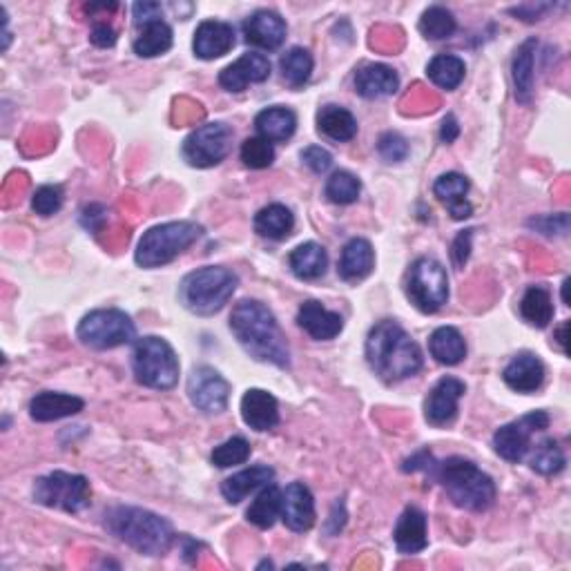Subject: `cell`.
<instances>
[{
	"mask_svg": "<svg viewBox=\"0 0 571 571\" xmlns=\"http://www.w3.org/2000/svg\"><path fill=\"white\" fill-rule=\"evenodd\" d=\"M567 331H569V322H565V324L560 326L558 331H556V342L560 344V348H563L565 355H567Z\"/></svg>",
	"mask_w": 571,
	"mask_h": 571,
	"instance_id": "cell-53",
	"label": "cell"
},
{
	"mask_svg": "<svg viewBox=\"0 0 571 571\" xmlns=\"http://www.w3.org/2000/svg\"><path fill=\"white\" fill-rule=\"evenodd\" d=\"M241 161L246 163L248 168L253 170H264L270 168L275 161V148L273 143L261 139V137H253V139H246L241 143Z\"/></svg>",
	"mask_w": 571,
	"mask_h": 571,
	"instance_id": "cell-43",
	"label": "cell"
},
{
	"mask_svg": "<svg viewBox=\"0 0 571 571\" xmlns=\"http://www.w3.org/2000/svg\"><path fill=\"white\" fill-rule=\"evenodd\" d=\"M297 324L302 326L304 331L313 337V340L328 342V340H335V337L342 333L344 319L340 313L328 311L322 302L308 299V302L299 306Z\"/></svg>",
	"mask_w": 571,
	"mask_h": 571,
	"instance_id": "cell-19",
	"label": "cell"
},
{
	"mask_svg": "<svg viewBox=\"0 0 571 571\" xmlns=\"http://www.w3.org/2000/svg\"><path fill=\"white\" fill-rule=\"evenodd\" d=\"M464 74H467V67L464 61L453 54H438L431 58V63L427 67V76L440 87V90H456V87L464 81Z\"/></svg>",
	"mask_w": 571,
	"mask_h": 571,
	"instance_id": "cell-37",
	"label": "cell"
},
{
	"mask_svg": "<svg viewBox=\"0 0 571 571\" xmlns=\"http://www.w3.org/2000/svg\"><path fill=\"white\" fill-rule=\"evenodd\" d=\"M203 237V228L195 221H168L143 232L134 259L143 268H161L197 244Z\"/></svg>",
	"mask_w": 571,
	"mask_h": 571,
	"instance_id": "cell-6",
	"label": "cell"
},
{
	"mask_svg": "<svg viewBox=\"0 0 571 571\" xmlns=\"http://www.w3.org/2000/svg\"><path fill=\"white\" fill-rule=\"evenodd\" d=\"M469 179L458 172H447L433 183V195L449 208L451 217L456 221L469 219L473 215V206L467 201Z\"/></svg>",
	"mask_w": 571,
	"mask_h": 571,
	"instance_id": "cell-25",
	"label": "cell"
},
{
	"mask_svg": "<svg viewBox=\"0 0 571 571\" xmlns=\"http://www.w3.org/2000/svg\"><path fill=\"white\" fill-rule=\"evenodd\" d=\"M571 284V279H565V284H563V302L569 306V295H567V288Z\"/></svg>",
	"mask_w": 571,
	"mask_h": 571,
	"instance_id": "cell-54",
	"label": "cell"
},
{
	"mask_svg": "<svg viewBox=\"0 0 571 571\" xmlns=\"http://www.w3.org/2000/svg\"><path fill=\"white\" fill-rule=\"evenodd\" d=\"M460 137V125L456 121V116L453 114H447L444 116V121H442V128H440V139L442 143H453Z\"/></svg>",
	"mask_w": 571,
	"mask_h": 571,
	"instance_id": "cell-51",
	"label": "cell"
},
{
	"mask_svg": "<svg viewBox=\"0 0 571 571\" xmlns=\"http://www.w3.org/2000/svg\"><path fill=\"white\" fill-rule=\"evenodd\" d=\"M467 393V384L458 377H442L433 386L427 402H424V418L431 427H449L458 415V402Z\"/></svg>",
	"mask_w": 571,
	"mask_h": 571,
	"instance_id": "cell-14",
	"label": "cell"
},
{
	"mask_svg": "<svg viewBox=\"0 0 571 571\" xmlns=\"http://www.w3.org/2000/svg\"><path fill=\"white\" fill-rule=\"evenodd\" d=\"M76 335L85 346L96 348V351H108V348L134 342L137 326H134L132 317L119 308H101V311H92L81 319Z\"/></svg>",
	"mask_w": 571,
	"mask_h": 571,
	"instance_id": "cell-10",
	"label": "cell"
},
{
	"mask_svg": "<svg viewBox=\"0 0 571 571\" xmlns=\"http://www.w3.org/2000/svg\"><path fill=\"white\" fill-rule=\"evenodd\" d=\"M284 525L290 531L304 534L315 525V500L313 493L302 482H293L282 491V516Z\"/></svg>",
	"mask_w": 571,
	"mask_h": 571,
	"instance_id": "cell-15",
	"label": "cell"
},
{
	"mask_svg": "<svg viewBox=\"0 0 571 571\" xmlns=\"http://www.w3.org/2000/svg\"><path fill=\"white\" fill-rule=\"evenodd\" d=\"M527 226L536 228L540 235H545V237H565L569 232V215L567 212H560V215L536 217V219H529Z\"/></svg>",
	"mask_w": 571,
	"mask_h": 571,
	"instance_id": "cell-46",
	"label": "cell"
},
{
	"mask_svg": "<svg viewBox=\"0 0 571 571\" xmlns=\"http://www.w3.org/2000/svg\"><path fill=\"white\" fill-rule=\"evenodd\" d=\"M134 380L157 391H170L179 382V357L174 348L157 335L141 337L132 353Z\"/></svg>",
	"mask_w": 571,
	"mask_h": 571,
	"instance_id": "cell-7",
	"label": "cell"
},
{
	"mask_svg": "<svg viewBox=\"0 0 571 571\" xmlns=\"http://www.w3.org/2000/svg\"><path fill=\"white\" fill-rule=\"evenodd\" d=\"M377 152H380L384 161L400 163L409 157V143L398 132H384L380 141H377Z\"/></svg>",
	"mask_w": 571,
	"mask_h": 571,
	"instance_id": "cell-45",
	"label": "cell"
},
{
	"mask_svg": "<svg viewBox=\"0 0 571 571\" xmlns=\"http://www.w3.org/2000/svg\"><path fill=\"white\" fill-rule=\"evenodd\" d=\"M132 14H134V23L139 27L154 23V21H161L163 18V7L159 3H150V0H143V3H137L132 7Z\"/></svg>",
	"mask_w": 571,
	"mask_h": 571,
	"instance_id": "cell-49",
	"label": "cell"
},
{
	"mask_svg": "<svg viewBox=\"0 0 571 571\" xmlns=\"http://www.w3.org/2000/svg\"><path fill=\"white\" fill-rule=\"evenodd\" d=\"M302 161L311 168L315 174H324L333 166V154L324 150L322 145H311L302 152Z\"/></svg>",
	"mask_w": 571,
	"mask_h": 571,
	"instance_id": "cell-47",
	"label": "cell"
},
{
	"mask_svg": "<svg viewBox=\"0 0 571 571\" xmlns=\"http://www.w3.org/2000/svg\"><path fill=\"white\" fill-rule=\"evenodd\" d=\"M549 427V415L545 411H534L522 415L520 420L509 422L493 433V449L498 456L507 462L518 464L525 460L531 449V438L538 431H545Z\"/></svg>",
	"mask_w": 571,
	"mask_h": 571,
	"instance_id": "cell-12",
	"label": "cell"
},
{
	"mask_svg": "<svg viewBox=\"0 0 571 571\" xmlns=\"http://www.w3.org/2000/svg\"><path fill=\"white\" fill-rule=\"evenodd\" d=\"M362 183L355 174L346 170H337L326 181V197L331 199L337 206H348V203H355L360 199Z\"/></svg>",
	"mask_w": 571,
	"mask_h": 571,
	"instance_id": "cell-40",
	"label": "cell"
},
{
	"mask_svg": "<svg viewBox=\"0 0 571 571\" xmlns=\"http://www.w3.org/2000/svg\"><path fill=\"white\" fill-rule=\"evenodd\" d=\"M317 130L331 141L346 143L357 134V121L342 105H324L317 114Z\"/></svg>",
	"mask_w": 571,
	"mask_h": 571,
	"instance_id": "cell-32",
	"label": "cell"
},
{
	"mask_svg": "<svg viewBox=\"0 0 571 571\" xmlns=\"http://www.w3.org/2000/svg\"><path fill=\"white\" fill-rule=\"evenodd\" d=\"M241 418L253 431H270L279 424V404L273 393L250 389L241 398Z\"/></svg>",
	"mask_w": 571,
	"mask_h": 571,
	"instance_id": "cell-21",
	"label": "cell"
},
{
	"mask_svg": "<svg viewBox=\"0 0 571 571\" xmlns=\"http://www.w3.org/2000/svg\"><path fill=\"white\" fill-rule=\"evenodd\" d=\"M288 266L293 270V275L297 279H304V282H313L319 279L328 268V255L324 246L315 244V241H306V244L297 246L288 257Z\"/></svg>",
	"mask_w": 571,
	"mask_h": 571,
	"instance_id": "cell-29",
	"label": "cell"
},
{
	"mask_svg": "<svg viewBox=\"0 0 571 571\" xmlns=\"http://www.w3.org/2000/svg\"><path fill=\"white\" fill-rule=\"evenodd\" d=\"M230 331L253 360L279 366V369L290 366L288 340L277 317L266 304L257 302V299L239 302L232 308Z\"/></svg>",
	"mask_w": 571,
	"mask_h": 571,
	"instance_id": "cell-1",
	"label": "cell"
},
{
	"mask_svg": "<svg viewBox=\"0 0 571 571\" xmlns=\"http://www.w3.org/2000/svg\"><path fill=\"white\" fill-rule=\"evenodd\" d=\"M83 409L85 402L81 398L54 391L38 393L36 398L29 402V415H32L34 422H56L63 418H72V415H79Z\"/></svg>",
	"mask_w": 571,
	"mask_h": 571,
	"instance_id": "cell-24",
	"label": "cell"
},
{
	"mask_svg": "<svg viewBox=\"0 0 571 571\" xmlns=\"http://www.w3.org/2000/svg\"><path fill=\"white\" fill-rule=\"evenodd\" d=\"M502 380L516 393H536L545 382V364L534 353H520L505 366Z\"/></svg>",
	"mask_w": 571,
	"mask_h": 571,
	"instance_id": "cell-22",
	"label": "cell"
},
{
	"mask_svg": "<svg viewBox=\"0 0 571 571\" xmlns=\"http://www.w3.org/2000/svg\"><path fill=\"white\" fill-rule=\"evenodd\" d=\"M395 547L404 556H415L429 545V525L427 514L418 507H406L393 531Z\"/></svg>",
	"mask_w": 571,
	"mask_h": 571,
	"instance_id": "cell-18",
	"label": "cell"
},
{
	"mask_svg": "<svg viewBox=\"0 0 571 571\" xmlns=\"http://www.w3.org/2000/svg\"><path fill=\"white\" fill-rule=\"evenodd\" d=\"M255 128L261 139L270 143H284L293 137L297 130V116L293 110L279 108L277 105V108H268L257 114Z\"/></svg>",
	"mask_w": 571,
	"mask_h": 571,
	"instance_id": "cell-30",
	"label": "cell"
},
{
	"mask_svg": "<svg viewBox=\"0 0 571 571\" xmlns=\"http://www.w3.org/2000/svg\"><path fill=\"white\" fill-rule=\"evenodd\" d=\"M188 398L201 413H224L230 400V384L217 369L201 364L195 366L188 377Z\"/></svg>",
	"mask_w": 571,
	"mask_h": 571,
	"instance_id": "cell-13",
	"label": "cell"
},
{
	"mask_svg": "<svg viewBox=\"0 0 571 571\" xmlns=\"http://www.w3.org/2000/svg\"><path fill=\"white\" fill-rule=\"evenodd\" d=\"M313 56L304 47H293V50H288L282 61H279V67H282V76L284 81L290 87H304L311 79L313 74Z\"/></svg>",
	"mask_w": 571,
	"mask_h": 571,
	"instance_id": "cell-38",
	"label": "cell"
},
{
	"mask_svg": "<svg viewBox=\"0 0 571 571\" xmlns=\"http://www.w3.org/2000/svg\"><path fill=\"white\" fill-rule=\"evenodd\" d=\"M418 27H420V34L427 38V41H444V38L453 36L458 23L449 9L435 5L422 14Z\"/></svg>",
	"mask_w": 571,
	"mask_h": 571,
	"instance_id": "cell-39",
	"label": "cell"
},
{
	"mask_svg": "<svg viewBox=\"0 0 571 571\" xmlns=\"http://www.w3.org/2000/svg\"><path fill=\"white\" fill-rule=\"evenodd\" d=\"M248 522H253L259 529H270L275 525V520L282 516V489L277 485L261 487L259 496L253 500V505L246 511Z\"/></svg>",
	"mask_w": 571,
	"mask_h": 571,
	"instance_id": "cell-34",
	"label": "cell"
},
{
	"mask_svg": "<svg viewBox=\"0 0 571 571\" xmlns=\"http://www.w3.org/2000/svg\"><path fill=\"white\" fill-rule=\"evenodd\" d=\"M270 76V61L259 52H248L219 74V85L228 92H244L250 83H264Z\"/></svg>",
	"mask_w": 571,
	"mask_h": 571,
	"instance_id": "cell-16",
	"label": "cell"
},
{
	"mask_svg": "<svg viewBox=\"0 0 571 571\" xmlns=\"http://www.w3.org/2000/svg\"><path fill=\"white\" fill-rule=\"evenodd\" d=\"M286 23L284 18L270 12V9H259L250 18H246L244 23V36L246 43L259 47V50L275 52L286 41Z\"/></svg>",
	"mask_w": 571,
	"mask_h": 571,
	"instance_id": "cell-17",
	"label": "cell"
},
{
	"mask_svg": "<svg viewBox=\"0 0 571 571\" xmlns=\"http://www.w3.org/2000/svg\"><path fill=\"white\" fill-rule=\"evenodd\" d=\"M34 500L43 507L79 514L92 502L90 480L79 473L52 471L34 482Z\"/></svg>",
	"mask_w": 571,
	"mask_h": 571,
	"instance_id": "cell-8",
	"label": "cell"
},
{
	"mask_svg": "<svg viewBox=\"0 0 571 571\" xmlns=\"http://www.w3.org/2000/svg\"><path fill=\"white\" fill-rule=\"evenodd\" d=\"M232 145V130L226 123H206L192 130L183 141V159L192 168H215L228 157Z\"/></svg>",
	"mask_w": 571,
	"mask_h": 571,
	"instance_id": "cell-11",
	"label": "cell"
},
{
	"mask_svg": "<svg viewBox=\"0 0 571 571\" xmlns=\"http://www.w3.org/2000/svg\"><path fill=\"white\" fill-rule=\"evenodd\" d=\"M431 471L453 505L460 509L487 511L496 500V482L476 462L453 456L435 462Z\"/></svg>",
	"mask_w": 571,
	"mask_h": 571,
	"instance_id": "cell-4",
	"label": "cell"
},
{
	"mask_svg": "<svg viewBox=\"0 0 571 571\" xmlns=\"http://www.w3.org/2000/svg\"><path fill=\"white\" fill-rule=\"evenodd\" d=\"M239 277L224 266H206L183 277L179 286V299L186 311L199 317L219 313L230 297L235 295Z\"/></svg>",
	"mask_w": 571,
	"mask_h": 571,
	"instance_id": "cell-5",
	"label": "cell"
},
{
	"mask_svg": "<svg viewBox=\"0 0 571 571\" xmlns=\"http://www.w3.org/2000/svg\"><path fill=\"white\" fill-rule=\"evenodd\" d=\"M520 315L531 326L547 328L551 319H554V304H551L549 288L529 286L527 293L520 299Z\"/></svg>",
	"mask_w": 571,
	"mask_h": 571,
	"instance_id": "cell-35",
	"label": "cell"
},
{
	"mask_svg": "<svg viewBox=\"0 0 571 571\" xmlns=\"http://www.w3.org/2000/svg\"><path fill=\"white\" fill-rule=\"evenodd\" d=\"M473 228L469 230H462L460 235L456 237V241H453V246H451V257H453V264H456L458 268H464V264H467L469 257H471V241H473Z\"/></svg>",
	"mask_w": 571,
	"mask_h": 571,
	"instance_id": "cell-48",
	"label": "cell"
},
{
	"mask_svg": "<svg viewBox=\"0 0 571 571\" xmlns=\"http://www.w3.org/2000/svg\"><path fill=\"white\" fill-rule=\"evenodd\" d=\"M90 38L96 47H112L116 43V32L108 23H96Z\"/></svg>",
	"mask_w": 571,
	"mask_h": 571,
	"instance_id": "cell-50",
	"label": "cell"
},
{
	"mask_svg": "<svg viewBox=\"0 0 571 571\" xmlns=\"http://www.w3.org/2000/svg\"><path fill=\"white\" fill-rule=\"evenodd\" d=\"M63 188L61 186H41L32 197V208L36 215L52 217L63 208Z\"/></svg>",
	"mask_w": 571,
	"mask_h": 571,
	"instance_id": "cell-44",
	"label": "cell"
},
{
	"mask_svg": "<svg viewBox=\"0 0 571 571\" xmlns=\"http://www.w3.org/2000/svg\"><path fill=\"white\" fill-rule=\"evenodd\" d=\"M406 297L420 313L433 315L447 304L449 299V277L447 270L431 257H420L406 275Z\"/></svg>",
	"mask_w": 571,
	"mask_h": 571,
	"instance_id": "cell-9",
	"label": "cell"
},
{
	"mask_svg": "<svg viewBox=\"0 0 571 571\" xmlns=\"http://www.w3.org/2000/svg\"><path fill=\"white\" fill-rule=\"evenodd\" d=\"M433 464H435V460H433V456L429 451H420L418 456H413V458H409L404 462V471H420V469H433Z\"/></svg>",
	"mask_w": 571,
	"mask_h": 571,
	"instance_id": "cell-52",
	"label": "cell"
},
{
	"mask_svg": "<svg viewBox=\"0 0 571 571\" xmlns=\"http://www.w3.org/2000/svg\"><path fill=\"white\" fill-rule=\"evenodd\" d=\"M105 518L112 534L143 556H166L174 545L170 522L148 509L114 507Z\"/></svg>",
	"mask_w": 571,
	"mask_h": 571,
	"instance_id": "cell-3",
	"label": "cell"
},
{
	"mask_svg": "<svg viewBox=\"0 0 571 571\" xmlns=\"http://www.w3.org/2000/svg\"><path fill=\"white\" fill-rule=\"evenodd\" d=\"M565 462V453L558 447L556 440H543L536 444L534 456L529 460L531 469L540 473V476H556V473L565 469Z\"/></svg>",
	"mask_w": 571,
	"mask_h": 571,
	"instance_id": "cell-41",
	"label": "cell"
},
{
	"mask_svg": "<svg viewBox=\"0 0 571 571\" xmlns=\"http://www.w3.org/2000/svg\"><path fill=\"white\" fill-rule=\"evenodd\" d=\"M250 458V444L246 438H241V435H235V438L226 440L224 444H219V447L212 451V464L219 469H228V467H235V464H244Z\"/></svg>",
	"mask_w": 571,
	"mask_h": 571,
	"instance_id": "cell-42",
	"label": "cell"
},
{
	"mask_svg": "<svg viewBox=\"0 0 571 571\" xmlns=\"http://www.w3.org/2000/svg\"><path fill=\"white\" fill-rule=\"evenodd\" d=\"M366 362L380 380L395 384L420 373L424 357L418 342H413L400 324L384 319L366 337Z\"/></svg>",
	"mask_w": 571,
	"mask_h": 571,
	"instance_id": "cell-2",
	"label": "cell"
},
{
	"mask_svg": "<svg viewBox=\"0 0 571 571\" xmlns=\"http://www.w3.org/2000/svg\"><path fill=\"white\" fill-rule=\"evenodd\" d=\"M295 228V215L284 203H270L255 215V232L264 239L282 241L290 237Z\"/></svg>",
	"mask_w": 571,
	"mask_h": 571,
	"instance_id": "cell-31",
	"label": "cell"
},
{
	"mask_svg": "<svg viewBox=\"0 0 571 571\" xmlns=\"http://www.w3.org/2000/svg\"><path fill=\"white\" fill-rule=\"evenodd\" d=\"M400 76L389 65L369 63L355 72V92L364 99L375 101L398 92Z\"/></svg>",
	"mask_w": 571,
	"mask_h": 571,
	"instance_id": "cell-23",
	"label": "cell"
},
{
	"mask_svg": "<svg viewBox=\"0 0 571 571\" xmlns=\"http://www.w3.org/2000/svg\"><path fill=\"white\" fill-rule=\"evenodd\" d=\"M192 47L203 61H215L235 47V27L224 21H203L197 27Z\"/></svg>",
	"mask_w": 571,
	"mask_h": 571,
	"instance_id": "cell-20",
	"label": "cell"
},
{
	"mask_svg": "<svg viewBox=\"0 0 571 571\" xmlns=\"http://www.w3.org/2000/svg\"><path fill=\"white\" fill-rule=\"evenodd\" d=\"M429 351L435 357V362H440L444 366H456L467 357V342H464V337L460 335L458 328L440 326L435 328L431 335Z\"/></svg>",
	"mask_w": 571,
	"mask_h": 571,
	"instance_id": "cell-33",
	"label": "cell"
},
{
	"mask_svg": "<svg viewBox=\"0 0 571 571\" xmlns=\"http://www.w3.org/2000/svg\"><path fill=\"white\" fill-rule=\"evenodd\" d=\"M536 47H538L536 38H529V41L522 43L514 56V65H511V79H514V87H516V101L522 105H531V101H534Z\"/></svg>",
	"mask_w": 571,
	"mask_h": 571,
	"instance_id": "cell-28",
	"label": "cell"
},
{
	"mask_svg": "<svg viewBox=\"0 0 571 571\" xmlns=\"http://www.w3.org/2000/svg\"><path fill=\"white\" fill-rule=\"evenodd\" d=\"M375 268V250L369 239L355 237L348 241L340 257V277L348 284H357L369 277Z\"/></svg>",
	"mask_w": 571,
	"mask_h": 571,
	"instance_id": "cell-26",
	"label": "cell"
},
{
	"mask_svg": "<svg viewBox=\"0 0 571 571\" xmlns=\"http://www.w3.org/2000/svg\"><path fill=\"white\" fill-rule=\"evenodd\" d=\"M273 480H275V471L266 467V464H257V467L239 471L235 476H230L221 482V496H224L230 505H239V502L250 496V493L270 485Z\"/></svg>",
	"mask_w": 571,
	"mask_h": 571,
	"instance_id": "cell-27",
	"label": "cell"
},
{
	"mask_svg": "<svg viewBox=\"0 0 571 571\" xmlns=\"http://www.w3.org/2000/svg\"><path fill=\"white\" fill-rule=\"evenodd\" d=\"M132 47L141 58H154L166 54L172 47V27L166 21H154L143 25L139 36L134 38Z\"/></svg>",
	"mask_w": 571,
	"mask_h": 571,
	"instance_id": "cell-36",
	"label": "cell"
}]
</instances>
